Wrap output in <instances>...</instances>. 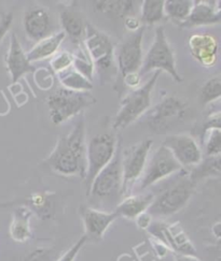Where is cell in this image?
<instances>
[{
	"label": "cell",
	"mask_w": 221,
	"mask_h": 261,
	"mask_svg": "<svg viewBox=\"0 0 221 261\" xmlns=\"http://www.w3.org/2000/svg\"><path fill=\"white\" fill-rule=\"evenodd\" d=\"M45 164L63 176L78 175L84 178L86 170L85 125L81 117L70 133L62 136Z\"/></svg>",
	"instance_id": "1"
},
{
	"label": "cell",
	"mask_w": 221,
	"mask_h": 261,
	"mask_svg": "<svg viewBox=\"0 0 221 261\" xmlns=\"http://www.w3.org/2000/svg\"><path fill=\"white\" fill-rule=\"evenodd\" d=\"M96 103V98L90 92L59 87L47 98L49 116L54 125H62L83 110Z\"/></svg>",
	"instance_id": "2"
},
{
	"label": "cell",
	"mask_w": 221,
	"mask_h": 261,
	"mask_svg": "<svg viewBox=\"0 0 221 261\" xmlns=\"http://www.w3.org/2000/svg\"><path fill=\"white\" fill-rule=\"evenodd\" d=\"M161 71L156 70L145 85L132 89L120 101V110L114 120L115 130L124 129L142 117L151 105V93L157 84Z\"/></svg>",
	"instance_id": "3"
},
{
	"label": "cell",
	"mask_w": 221,
	"mask_h": 261,
	"mask_svg": "<svg viewBox=\"0 0 221 261\" xmlns=\"http://www.w3.org/2000/svg\"><path fill=\"white\" fill-rule=\"evenodd\" d=\"M195 188L196 183L185 173L177 182L154 197L153 202L149 206L147 212L152 217L174 215L188 204L195 192Z\"/></svg>",
	"instance_id": "4"
},
{
	"label": "cell",
	"mask_w": 221,
	"mask_h": 261,
	"mask_svg": "<svg viewBox=\"0 0 221 261\" xmlns=\"http://www.w3.org/2000/svg\"><path fill=\"white\" fill-rule=\"evenodd\" d=\"M119 145L117 136L109 133L99 134L90 140L86 145V170L83 178L86 195L96 175L114 159Z\"/></svg>",
	"instance_id": "5"
},
{
	"label": "cell",
	"mask_w": 221,
	"mask_h": 261,
	"mask_svg": "<svg viewBox=\"0 0 221 261\" xmlns=\"http://www.w3.org/2000/svg\"><path fill=\"white\" fill-rule=\"evenodd\" d=\"M152 70H159V71H166L172 76L176 82L182 83L183 77L179 75L176 69V60L172 46L168 43L164 28L159 26L156 29L154 41L150 46L148 53L146 54L145 59L143 60L142 68L139 70V74L148 73Z\"/></svg>",
	"instance_id": "6"
},
{
	"label": "cell",
	"mask_w": 221,
	"mask_h": 261,
	"mask_svg": "<svg viewBox=\"0 0 221 261\" xmlns=\"http://www.w3.org/2000/svg\"><path fill=\"white\" fill-rule=\"evenodd\" d=\"M120 145L114 159L96 175L90 187L87 196L94 201H107L121 197L122 165Z\"/></svg>",
	"instance_id": "7"
},
{
	"label": "cell",
	"mask_w": 221,
	"mask_h": 261,
	"mask_svg": "<svg viewBox=\"0 0 221 261\" xmlns=\"http://www.w3.org/2000/svg\"><path fill=\"white\" fill-rule=\"evenodd\" d=\"M152 145V140L146 139L121 152L122 197L129 196L136 180L142 177L148 160V155Z\"/></svg>",
	"instance_id": "8"
},
{
	"label": "cell",
	"mask_w": 221,
	"mask_h": 261,
	"mask_svg": "<svg viewBox=\"0 0 221 261\" xmlns=\"http://www.w3.org/2000/svg\"><path fill=\"white\" fill-rule=\"evenodd\" d=\"M187 105L175 96L163 98L151 110L147 111L146 123L148 127L157 134L167 132V130L182 122L186 117Z\"/></svg>",
	"instance_id": "9"
},
{
	"label": "cell",
	"mask_w": 221,
	"mask_h": 261,
	"mask_svg": "<svg viewBox=\"0 0 221 261\" xmlns=\"http://www.w3.org/2000/svg\"><path fill=\"white\" fill-rule=\"evenodd\" d=\"M83 45L85 51L99 71H107L115 66V47L110 38L91 24L86 23Z\"/></svg>",
	"instance_id": "10"
},
{
	"label": "cell",
	"mask_w": 221,
	"mask_h": 261,
	"mask_svg": "<svg viewBox=\"0 0 221 261\" xmlns=\"http://www.w3.org/2000/svg\"><path fill=\"white\" fill-rule=\"evenodd\" d=\"M145 26L129 34L119 45L117 53V70L122 80L132 73H139L143 65V38Z\"/></svg>",
	"instance_id": "11"
},
{
	"label": "cell",
	"mask_w": 221,
	"mask_h": 261,
	"mask_svg": "<svg viewBox=\"0 0 221 261\" xmlns=\"http://www.w3.org/2000/svg\"><path fill=\"white\" fill-rule=\"evenodd\" d=\"M183 168L177 160L174 158L173 154L169 152L165 146L161 145L156 152L151 155L147 164L140 179V189H147L148 187L154 185L169 175L182 171Z\"/></svg>",
	"instance_id": "12"
},
{
	"label": "cell",
	"mask_w": 221,
	"mask_h": 261,
	"mask_svg": "<svg viewBox=\"0 0 221 261\" xmlns=\"http://www.w3.org/2000/svg\"><path fill=\"white\" fill-rule=\"evenodd\" d=\"M148 231L158 242L166 246L172 252L177 253V255L197 257L195 247L191 243L190 239L179 223L170 225L160 222L151 223Z\"/></svg>",
	"instance_id": "13"
},
{
	"label": "cell",
	"mask_w": 221,
	"mask_h": 261,
	"mask_svg": "<svg viewBox=\"0 0 221 261\" xmlns=\"http://www.w3.org/2000/svg\"><path fill=\"white\" fill-rule=\"evenodd\" d=\"M163 146L169 149L182 168L193 169L203 162L202 150L190 135H169L165 138Z\"/></svg>",
	"instance_id": "14"
},
{
	"label": "cell",
	"mask_w": 221,
	"mask_h": 261,
	"mask_svg": "<svg viewBox=\"0 0 221 261\" xmlns=\"http://www.w3.org/2000/svg\"><path fill=\"white\" fill-rule=\"evenodd\" d=\"M190 55L204 68H213L218 60L219 45L217 39L208 34H193L189 37Z\"/></svg>",
	"instance_id": "15"
},
{
	"label": "cell",
	"mask_w": 221,
	"mask_h": 261,
	"mask_svg": "<svg viewBox=\"0 0 221 261\" xmlns=\"http://www.w3.org/2000/svg\"><path fill=\"white\" fill-rule=\"evenodd\" d=\"M80 213H81L84 226V236L87 240L93 241L102 240L107 229L118 218L115 212H106V211L95 207L84 206L80 211Z\"/></svg>",
	"instance_id": "16"
},
{
	"label": "cell",
	"mask_w": 221,
	"mask_h": 261,
	"mask_svg": "<svg viewBox=\"0 0 221 261\" xmlns=\"http://www.w3.org/2000/svg\"><path fill=\"white\" fill-rule=\"evenodd\" d=\"M5 60L13 83L17 82L24 74L35 71V67L28 62L26 53L15 34H12L10 38V45Z\"/></svg>",
	"instance_id": "17"
},
{
	"label": "cell",
	"mask_w": 221,
	"mask_h": 261,
	"mask_svg": "<svg viewBox=\"0 0 221 261\" xmlns=\"http://www.w3.org/2000/svg\"><path fill=\"white\" fill-rule=\"evenodd\" d=\"M23 26L27 37L35 41H40L49 37L51 29L50 12L43 7H33L28 9L23 17Z\"/></svg>",
	"instance_id": "18"
},
{
	"label": "cell",
	"mask_w": 221,
	"mask_h": 261,
	"mask_svg": "<svg viewBox=\"0 0 221 261\" xmlns=\"http://www.w3.org/2000/svg\"><path fill=\"white\" fill-rule=\"evenodd\" d=\"M215 2H196L186 21L180 27H197L206 25H215L220 22L219 5H214Z\"/></svg>",
	"instance_id": "19"
},
{
	"label": "cell",
	"mask_w": 221,
	"mask_h": 261,
	"mask_svg": "<svg viewBox=\"0 0 221 261\" xmlns=\"http://www.w3.org/2000/svg\"><path fill=\"white\" fill-rule=\"evenodd\" d=\"M59 23L63 33L69 37L72 41L81 45L82 36H84V16L75 7H65L59 12Z\"/></svg>",
	"instance_id": "20"
},
{
	"label": "cell",
	"mask_w": 221,
	"mask_h": 261,
	"mask_svg": "<svg viewBox=\"0 0 221 261\" xmlns=\"http://www.w3.org/2000/svg\"><path fill=\"white\" fill-rule=\"evenodd\" d=\"M156 195H129L124 197L121 202H119L114 212L119 216L126 219L135 220L140 214L147 212L149 206L152 204Z\"/></svg>",
	"instance_id": "21"
},
{
	"label": "cell",
	"mask_w": 221,
	"mask_h": 261,
	"mask_svg": "<svg viewBox=\"0 0 221 261\" xmlns=\"http://www.w3.org/2000/svg\"><path fill=\"white\" fill-rule=\"evenodd\" d=\"M33 212L27 206H18L15 208L10 224L9 233L13 241L17 243H25L32 239L33 232L31 228V218Z\"/></svg>",
	"instance_id": "22"
},
{
	"label": "cell",
	"mask_w": 221,
	"mask_h": 261,
	"mask_svg": "<svg viewBox=\"0 0 221 261\" xmlns=\"http://www.w3.org/2000/svg\"><path fill=\"white\" fill-rule=\"evenodd\" d=\"M65 37L66 35L63 32H59L40 40L31 51L26 53L28 62L32 64L34 62H39V60L54 56L65 40Z\"/></svg>",
	"instance_id": "23"
},
{
	"label": "cell",
	"mask_w": 221,
	"mask_h": 261,
	"mask_svg": "<svg viewBox=\"0 0 221 261\" xmlns=\"http://www.w3.org/2000/svg\"><path fill=\"white\" fill-rule=\"evenodd\" d=\"M56 75L62 86L66 89L75 90V92H90L93 89V83L79 73L73 66Z\"/></svg>",
	"instance_id": "24"
},
{
	"label": "cell",
	"mask_w": 221,
	"mask_h": 261,
	"mask_svg": "<svg viewBox=\"0 0 221 261\" xmlns=\"http://www.w3.org/2000/svg\"><path fill=\"white\" fill-rule=\"evenodd\" d=\"M53 195L51 193H35L28 199L27 207L41 219H48L53 213Z\"/></svg>",
	"instance_id": "25"
},
{
	"label": "cell",
	"mask_w": 221,
	"mask_h": 261,
	"mask_svg": "<svg viewBox=\"0 0 221 261\" xmlns=\"http://www.w3.org/2000/svg\"><path fill=\"white\" fill-rule=\"evenodd\" d=\"M193 3L191 0H167L164 2V14L173 23L180 26L189 16Z\"/></svg>",
	"instance_id": "26"
},
{
	"label": "cell",
	"mask_w": 221,
	"mask_h": 261,
	"mask_svg": "<svg viewBox=\"0 0 221 261\" xmlns=\"http://www.w3.org/2000/svg\"><path fill=\"white\" fill-rule=\"evenodd\" d=\"M95 9L112 17H126L133 11L134 2H95Z\"/></svg>",
	"instance_id": "27"
},
{
	"label": "cell",
	"mask_w": 221,
	"mask_h": 261,
	"mask_svg": "<svg viewBox=\"0 0 221 261\" xmlns=\"http://www.w3.org/2000/svg\"><path fill=\"white\" fill-rule=\"evenodd\" d=\"M165 18L163 0H145L142 5V21L144 24L153 25Z\"/></svg>",
	"instance_id": "28"
},
{
	"label": "cell",
	"mask_w": 221,
	"mask_h": 261,
	"mask_svg": "<svg viewBox=\"0 0 221 261\" xmlns=\"http://www.w3.org/2000/svg\"><path fill=\"white\" fill-rule=\"evenodd\" d=\"M220 175V156L208 157L205 162H202L198 166L193 168L190 172V178L196 183L198 179L207 176Z\"/></svg>",
	"instance_id": "29"
},
{
	"label": "cell",
	"mask_w": 221,
	"mask_h": 261,
	"mask_svg": "<svg viewBox=\"0 0 221 261\" xmlns=\"http://www.w3.org/2000/svg\"><path fill=\"white\" fill-rule=\"evenodd\" d=\"M221 97V77L216 75L203 85L200 92V102L202 105H208L217 101Z\"/></svg>",
	"instance_id": "30"
},
{
	"label": "cell",
	"mask_w": 221,
	"mask_h": 261,
	"mask_svg": "<svg viewBox=\"0 0 221 261\" xmlns=\"http://www.w3.org/2000/svg\"><path fill=\"white\" fill-rule=\"evenodd\" d=\"M74 56V64L73 67L77 70L79 73H81L89 81L93 82V72H94V65L90 59L85 48L78 45V52L73 54Z\"/></svg>",
	"instance_id": "31"
},
{
	"label": "cell",
	"mask_w": 221,
	"mask_h": 261,
	"mask_svg": "<svg viewBox=\"0 0 221 261\" xmlns=\"http://www.w3.org/2000/svg\"><path fill=\"white\" fill-rule=\"evenodd\" d=\"M205 139V152L208 157L220 156L221 134L220 128H212L203 133Z\"/></svg>",
	"instance_id": "32"
},
{
	"label": "cell",
	"mask_w": 221,
	"mask_h": 261,
	"mask_svg": "<svg viewBox=\"0 0 221 261\" xmlns=\"http://www.w3.org/2000/svg\"><path fill=\"white\" fill-rule=\"evenodd\" d=\"M74 64V56L69 52H59L56 53L50 62L53 71L57 74L63 72L64 70L72 67Z\"/></svg>",
	"instance_id": "33"
},
{
	"label": "cell",
	"mask_w": 221,
	"mask_h": 261,
	"mask_svg": "<svg viewBox=\"0 0 221 261\" xmlns=\"http://www.w3.org/2000/svg\"><path fill=\"white\" fill-rule=\"evenodd\" d=\"M13 22V14L0 6V43Z\"/></svg>",
	"instance_id": "34"
},
{
	"label": "cell",
	"mask_w": 221,
	"mask_h": 261,
	"mask_svg": "<svg viewBox=\"0 0 221 261\" xmlns=\"http://www.w3.org/2000/svg\"><path fill=\"white\" fill-rule=\"evenodd\" d=\"M86 242H87L86 237L82 236L72 247L67 250V253H65L57 261H75L79 252L81 250V248L84 246Z\"/></svg>",
	"instance_id": "35"
},
{
	"label": "cell",
	"mask_w": 221,
	"mask_h": 261,
	"mask_svg": "<svg viewBox=\"0 0 221 261\" xmlns=\"http://www.w3.org/2000/svg\"><path fill=\"white\" fill-rule=\"evenodd\" d=\"M24 261H53V253L49 248H36L25 257Z\"/></svg>",
	"instance_id": "36"
},
{
	"label": "cell",
	"mask_w": 221,
	"mask_h": 261,
	"mask_svg": "<svg viewBox=\"0 0 221 261\" xmlns=\"http://www.w3.org/2000/svg\"><path fill=\"white\" fill-rule=\"evenodd\" d=\"M135 222H136V224H137V227L139 228V229H148L149 228V226L151 225V223H152V216L150 215L148 212H145V213H143V214H140L136 219H135Z\"/></svg>",
	"instance_id": "37"
},
{
	"label": "cell",
	"mask_w": 221,
	"mask_h": 261,
	"mask_svg": "<svg viewBox=\"0 0 221 261\" xmlns=\"http://www.w3.org/2000/svg\"><path fill=\"white\" fill-rule=\"evenodd\" d=\"M140 80H142V76H140L139 73H132V74L126 75L122 81L130 89H135V88H138L140 84Z\"/></svg>",
	"instance_id": "38"
},
{
	"label": "cell",
	"mask_w": 221,
	"mask_h": 261,
	"mask_svg": "<svg viewBox=\"0 0 221 261\" xmlns=\"http://www.w3.org/2000/svg\"><path fill=\"white\" fill-rule=\"evenodd\" d=\"M212 128H220V112L213 113L212 115H209L206 123L204 124V132L208 129Z\"/></svg>",
	"instance_id": "39"
},
{
	"label": "cell",
	"mask_w": 221,
	"mask_h": 261,
	"mask_svg": "<svg viewBox=\"0 0 221 261\" xmlns=\"http://www.w3.org/2000/svg\"><path fill=\"white\" fill-rule=\"evenodd\" d=\"M124 24H125V27L127 30H129V32H136V30H138L140 27H142V25H140V22L139 19L135 18L134 16H126L125 19H124Z\"/></svg>",
	"instance_id": "40"
},
{
	"label": "cell",
	"mask_w": 221,
	"mask_h": 261,
	"mask_svg": "<svg viewBox=\"0 0 221 261\" xmlns=\"http://www.w3.org/2000/svg\"><path fill=\"white\" fill-rule=\"evenodd\" d=\"M175 258H176L175 261H201L197 257L185 256V255H177Z\"/></svg>",
	"instance_id": "41"
}]
</instances>
